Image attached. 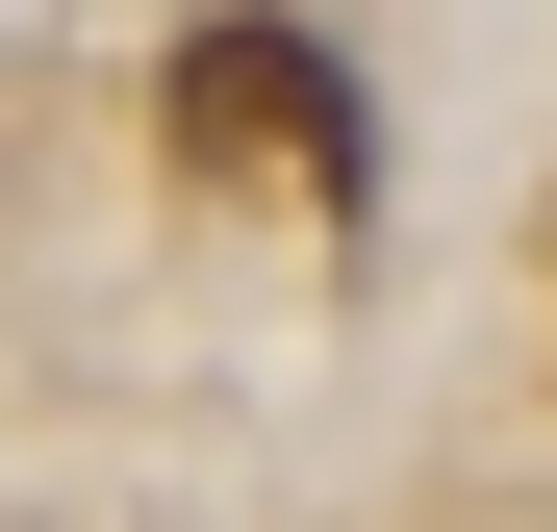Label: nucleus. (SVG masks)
<instances>
[{"mask_svg": "<svg viewBox=\"0 0 557 532\" xmlns=\"http://www.w3.org/2000/svg\"><path fill=\"white\" fill-rule=\"evenodd\" d=\"M152 127H177V152H228V177H355V76H330L305 26H177Z\"/></svg>", "mask_w": 557, "mask_h": 532, "instance_id": "nucleus-1", "label": "nucleus"}]
</instances>
